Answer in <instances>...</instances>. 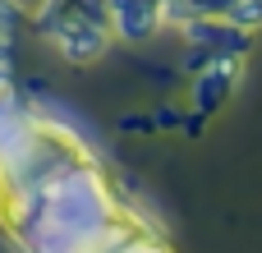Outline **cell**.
I'll return each mask as SVG.
<instances>
[{
    "label": "cell",
    "instance_id": "cell-1",
    "mask_svg": "<svg viewBox=\"0 0 262 253\" xmlns=\"http://www.w3.org/2000/svg\"><path fill=\"white\" fill-rule=\"evenodd\" d=\"M239 74H244V60H207L198 74H193V92H189V111L193 115H203V120H216L226 106H230V97H235V88H239Z\"/></svg>",
    "mask_w": 262,
    "mask_h": 253
},
{
    "label": "cell",
    "instance_id": "cell-2",
    "mask_svg": "<svg viewBox=\"0 0 262 253\" xmlns=\"http://www.w3.org/2000/svg\"><path fill=\"white\" fill-rule=\"evenodd\" d=\"M180 32H184L189 46H198V51H207V55H221V60H244V55L253 51V32L235 28L226 14H198V18H189Z\"/></svg>",
    "mask_w": 262,
    "mask_h": 253
},
{
    "label": "cell",
    "instance_id": "cell-3",
    "mask_svg": "<svg viewBox=\"0 0 262 253\" xmlns=\"http://www.w3.org/2000/svg\"><path fill=\"white\" fill-rule=\"evenodd\" d=\"M106 9H111V37H120L129 46H143L161 32L157 0H106Z\"/></svg>",
    "mask_w": 262,
    "mask_h": 253
},
{
    "label": "cell",
    "instance_id": "cell-4",
    "mask_svg": "<svg viewBox=\"0 0 262 253\" xmlns=\"http://www.w3.org/2000/svg\"><path fill=\"white\" fill-rule=\"evenodd\" d=\"M46 41L69 60V65H92V60H101L106 51H111V32L106 28H83V23H64V28H51L46 32Z\"/></svg>",
    "mask_w": 262,
    "mask_h": 253
},
{
    "label": "cell",
    "instance_id": "cell-5",
    "mask_svg": "<svg viewBox=\"0 0 262 253\" xmlns=\"http://www.w3.org/2000/svg\"><path fill=\"white\" fill-rule=\"evenodd\" d=\"M64 23H83V28H106L111 32V9L106 0H41L37 9V28H64Z\"/></svg>",
    "mask_w": 262,
    "mask_h": 253
},
{
    "label": "cell",
    "instance_id": "cell-6",
    "mask_svg": "<svg viewBox=\"0 0 262 253\" xmlns=\"http://www.w3.org/2000/svg\"><path fill=\"white\" fill-rule=\"evenodd\" d=\"M226 18H230L235 28H244V32L258 37V28H262V0H235V5L226 9Z\"/></svg>",
    "mask_w": 262,
    "mask_h": 253
},
{
    "label": "cell",
    "instance_id": "cell-7",
    "mask_svg": "<svg viewBox=\"0 0 262 253\" xmlns=\"http://www.w3.org/2000/svg\"><path fill=\"white\" fill-rule=\"evenodd\" d=\"M180 120H184V111H180V106H157V111H152V129H157V134L180 129Z\"/></svg>",
    "mask_w": 262,
    "mask_h": 253
},
{
    "label": "cell",
    "instance_id": "cell-8",
    "mask_svg": "<svg viewBox=\"0 0 262 253\" xmlns=\"http://www.w3.org/2000/svg\"><path fill=\"white\" fill-rule=\"evenodd\" d=\"M120 129H124V134H157V129H152V111H129V115H120Z\"/></svg>",
    "mask_w": 262,
    "mask_h": 253
},
{
    "label": "cell",
    "instance_id": "cell-9",
    "mask_svg": "<svg viewBox=\"0 0 262 253\" xmlns=\"http://www.w3.org/2000/svg\"><path fill=\"white\" fill-rule=\"evenodd\" d=\"M0 92H9V65H0Z\"/></svg>",
    "mask_w": 262,
    "mask_h": 253
}]
</instances>
